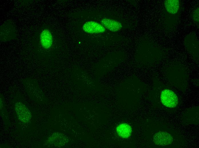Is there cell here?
<instances>
[{
    "mask_svg": "<svg viewBox=\"0 0 199 148\" xmlns=\"http://www.w3.org/2000/svg\"><path fill=\"white\" fill-rule=\"evenodd\" d=\"M160 100L162 104L169 108H174L177 105L178 98L176 94L171 90L164 89L161 92Z\"/></svg>",
    "mask_w": 199,
    "mask_h": 148,
    "instance_id": "obj_1",
    "label": "cell"
},
{
    "mask_svg": "<svg viewBox=\"0 0 199 148\" xmlns=\"http://www.w3.org/2000/svg\"><path fill=\"white\" fill-rule=\"evenodd\" d=\"M16 31L14 25L10 22H5L0 28V39L2 41H7L15 37Z\"/></svg>",
    "mask_w": 199,
    "mask_h": 148,
    "instance_id": "obj_2",
    "label": "cell"
},
{
    "mask_svg": "<svg viewBox=\"0 0 199 148\" xmlns=\"http://www.w3.org/2000/svg\"><path fill=\"white\" fill-rule=\"evenodd\" d=\"M14 108L18 119L22 122H28L31 117V114L28 108L21 102H16Z\"/></svg>",
    "mask_w": 199,
    "mask_h": 148,
    "instance_id": "obj_3",
    "label": "cell"
},
{
    "mask_svg": "<svg viewBox=\"0 0 199 148\" xmlns=\"http://www.w3.org/2000/svg\"><path fill=\"white\" fill-rule=\"evenodd\" d=\"M153 142L157 145L165 146L169 145L173 141L171 135L164 131H159L156 133L153 138Z\"/></svg>",
    "mask_w": 199,
    "mask_h": 148,
    "instance_id": "obj_4",
    "label": "cell"
},
{
    "mask_svg": "<svg viewBox=\"0 0 199 148\" xmlns=\"http://www.w3.org/2000/svg\"><path fill=\"white\" fill-rule=\"evenodd\" d=\"M82 28L85 32L90 34L102 33L105 31V28L102 24L92 21L85 22Z\"/></svg>",
    "mask_w": 199,
    "mask_h": 148,
    "instance_id": "obj_5",
    "label": "cell"
},
{
    "mask_svg": "<svg viewBox=\"0 0 199 148\" xmlns=\"http://www.w3.org/2000/svg\"><path fill=\"white\" fill-rule=\"evenodd\" d=\"M47 141L50 145L61 147L66 144L67 139L62 134L56 133L48 137Z\"/></svg>",
    "mask_w": 199,
    "mask_h": 148,
    "instance_id": "obj_6",
    "label": "cell"
},
{
    "mask_svg": "<svg viewBox=\"0 0 199 148\" xmlns=\"http://www.w3.org/2000/svg\"><path fill=\"white\" fill-rule=\"evenodd\" d=\"M40 43L45 49L49 48L52 46L53 42L52 35L48 30L45 29L41 32L40 36Z\"/></svg>",
    "mask_w": 199,
    "mask_h": 148,
    "instance_id": "obj_7",
    "label": "cell"
},
{
    "mask_svg": "<svg viewBox=\"0 0 199 148\" xmlns=\"http://www.w3.org/2000/svg\"><path fill=\"white\" fill-rule=\"evenodd\" d=\"M102 25L105 28L109 30L115 32L120 30L122 25L120 22L110 18H105L102 20Z\"/></svg>",
    "mask_w": 199,
    "mask_h": 148,
    "instance_id": "obj_8",
    "label": "cell"
},
{
    "mask_svg": "<svg viewBox=\"0 0 199 148\" xmlns=\"http://www.w3.org/2000/svg\"><path fill=\"white\" fill-rule=\"evenodd\" d=\"M116 132L121 137L127 138L131 135L132 129L131 126L126 123H122L118 125L116 128Z\"/></svg>",
    "mask_w": 199,
    "mask_h": 148,
    "instance_id": "obj_9",
    "label": "cell"
},
{
    "mask_svg": "<svg viewBox=\"0 0 199 148\" xmlns=\"http://www.w3.org/2000/svg\"><path fill=\"white\" fill-rule=\"evenodd\" d=\"M165 8L170 13L174 15L178 12L180 6L178 0H166L164 2Z\"/></svg>",
    "mask_w": 199,
    "mask_h": 148,
    "instance_id": "obj_10",
    "label": "cell"
}]
</instances>
